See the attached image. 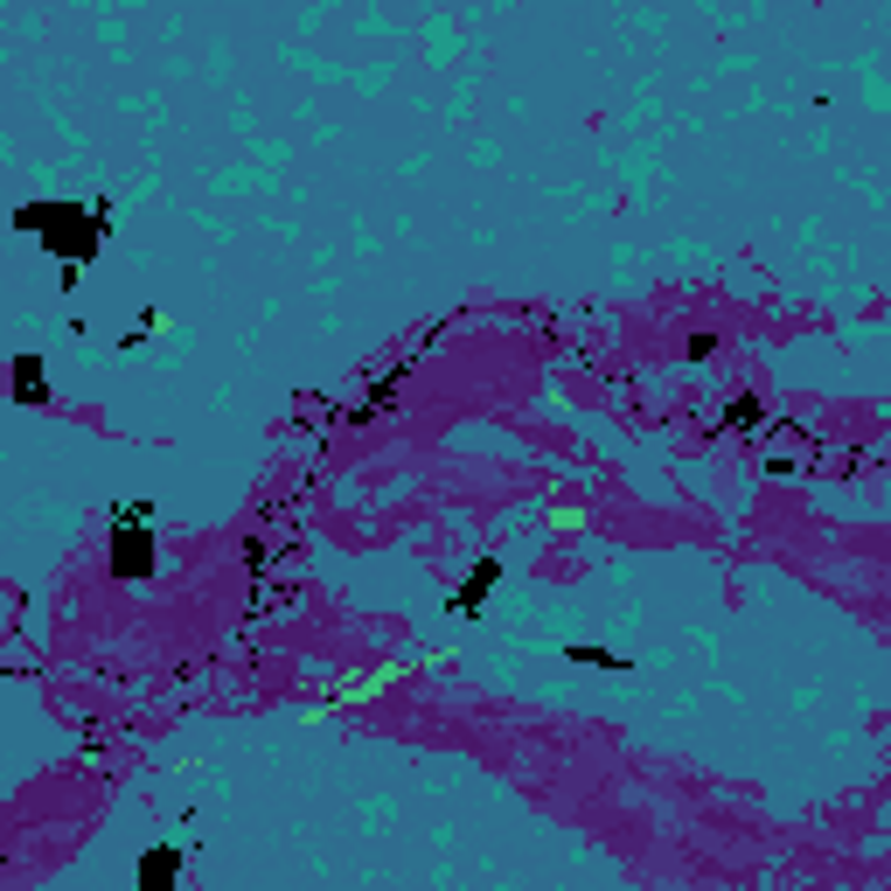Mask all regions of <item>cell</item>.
I'll return each mask as SVG.
<instances>
[{
	"mask_svg": "<svg viewBox=\"0 0 891 891\" xmlns=\"http://www.w3.org/2000/svg\"><path fill=\"white\" fill-rule=\"evenodd\" d=\"M146 891H175V857H167V849L146 857Z\"/></svg>",
	"mask_w": 891,
	"mask_h": 891,
	"instance_id": "1",
	"label": "cell"
}]
</instances>
